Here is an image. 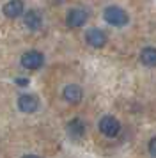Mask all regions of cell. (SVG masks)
Instances as JSON below:
<instances>
[{"mask_svg": "<svg viewBox=\"0 0 156 158\" xmlns=\"http://www.w3.org/2000/svg\"><path fill=\"white\" fill-rule=\"evenodd\" d=\"M147 151H149V155L153 158H156V137H153L151 140H149L147 144Z\"/></svg>", "mask_w": 156, "mask_h": 158, "instance_id": "cell-12", "label": "cell"}, {"mask_svg": "<svg viewBox=\"0 0 156 158\" xmlns=\"http://www.w3.org/2000/svg\"><path fill=\"white\" fill-rule=\"evenodd\" d=\"M2 13L6 15V18H20L23 13H25V6H23V0H9L4 4V7H2Z\"/></svg>", "mask_w": 156, "mask_h": 158, "instance_id": "cell-7", "label": "cell"}, {"mask_svg": "<svg viewBox=\"0 0 156 158\" xmlns=\"http://www.w3.org/2000/svg\"><path fill=\"white\" fill-rule=\"evenodd\" d=\"M21 158H39V156H35V155H25V156H21Z\"/></svg>", "mask_w": 156, "mask_h": 158, "instance_id": "cell-14", "label": "cell"}, {"mask_svg": "<svg viewBox=\"0 0 156 158\" xmlns=\"http://www.w3.org/2000/svg\"><path fill=\"white\" fill-rule=\"evenodd\" d=\"M62 98L68 101V103H71V105H76V103H80L82 98H84V91H82V87L76 85V84H69V85H66L62 89Z\"/></svg>", "mask_w": 156, "mask_h": 158, "instance_id": "cell-8", "label": "cell"}, {"mask_svg": "<svg viewBox=\"0 0 156 158\" xmlns=\"http://www.w3.org/2000/svg\"><path fill=\"white\" fill-rule=\"evenodd\" d=\"M85 41L92 48H103L106 44V41H108V37H106L105 30L98 29V27H92V29H89L85 32Z\"/></svg>", "mask_w": 156, "mask_h": 158, "instance_id": "cell-5", "label": "cell"}, {"mask_svg": "<svg viewBox=\"0 0 156 158\" xmlns=\"http://www.w3.org/2000/svg\"><path fill=\"white\" fill-rule=\"evenodd\" d=\"M89 20V13L85 9H80V7H73L68 11L66 15V25L69 29H78V27H84L85 23Z\"/></svg>", "mask_w": 156, "mask_h": 158, "instance_id": "cell-3", "label": "cell"}, {"mask_svg": "<svg viewBox=\"0 0 156 158\" xmlns=\"http://www.w3.org/2000/svg\"><path fill=\"white\" fill-rule=\"evenodd\" d=\"M23 22H25V25H27L30 30H39L43 27V15L39 11H35V9H30V11L25 13Z\"/></svg>", "mask_w": 156, "mask_h": 158, "instance_id": "cell-10", "label": "cell"}, {"mask_svg": "<svg viewBox=\"0 0 156 158\" xmlns=\"http://www.w3.org/2000/svg\"><path fill=\"white\" fill-rule=\"evenodd\" d=\"M98 128L105 137H115L121 131V123L117 121V117H113V115H103V117L99 119Z\"/></svg>", "mask_w": 156, "mask_h": 158, "instance_id": "cell-4", "label": "cell"}, {"mask_svg": "<svg viewBox=\"0 0 156 158\" xmlns=\"http://www.w3.org/2000/svg\"><path fill=\"white\" fill-rule=\"evenodd\" d=\"M21 66L25 68V69H30V71H35V69H39L43 64H44V55H43L41 52L37 50H28L25 52L23 55H21Z\"/></svg>", "mask_w": 156, "mask_h": 158, "instance_id": "cell-2", "label": "cell"}, {"mask_svg": "<svg viewBox=\"0 0 156 158\" xmlns=\"http://www.w3.org/2000/svg\"><path fill=\"white\" fill-rule=\"evenodd\" d=\"M103 18H105V22L108 23V25H112V27H124V25L129 22L128 13L122 7H119V6H110V7H106L105 11H103Z\"/></svg>", "mask_w": 156, "mask_h": 158, "instance_id": "cell-1", "label": "cell"}, {"mask_svg": "<svg viewBox=\"0 0 156 158\" xmlns=\"http://www.w3.org/2000/svg\"><path fill=\"white\" fill-rule=\"evenodd\" d=\"M16 82H18V85H21V87H23V85H28V80H27V78H25V80L18 78V80H16Z\"/></svg>", "mask_w": 156, "mask_h": 158, "instance_id": "cell-13", "label": "cell"}, {"mask_svg": "<svg viewBox=\"0 0 156 158\" xmlns=\"http://www.w3.org/2000/svg\"><path fill=\"white\" fill-rule=\"evenodd\" d=\"M37 107H39V100L34 94H21L18 98V108L23 114H34Z\"/></svg>", "mask_w": 156, "mask_h": 158, "instance_id": "cell-6", "label": "cell"}, {"mask_svg": "<svg viewBox=\"0 0 156 158\" xmlns=\"http://www.w3.org/2000/svg\"><path fill=\"white\" fill-rule=\"evenodd\" d=\"M140 62L147 68H156V48L154 46H146L140 52Z\"/></svg>", "mask_w": 156, "mask_h": 158, "instance_id": "cell-11", "label": "cell"}, {"mask_svg": "<svg viewBox=\"0 0 156 158\" xmlns=\"http://www.w3.org/2000/svg\"><path fill=\"white\" fill-rule=\"evenodd\" d=\"M66 131H68V135H69L73 140H78V139H82V137L85 135V123L82 121V119L75 117V119H71V121L68 123Z\"/></svg>", "mask_w": 156, "mask_h": 158, "instance_id": "cell-9", "label": "cell"}]
</instances>
